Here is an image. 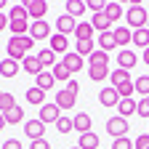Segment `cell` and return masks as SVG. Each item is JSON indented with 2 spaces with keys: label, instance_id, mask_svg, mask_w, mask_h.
<instances>
[{
  "label": "cell",
  "instance_id": "1",
  "mask_svg": "<svg viewBox=\"0 0 149 149\" xmlns=\"http://www.w3.org/2000/svg\"><path fill=\"white\" fill-rule=\"evenodd\" d=\"M29 13H27V8L19 3V6H13L11 11H8V29L13 32V37H22V35H27L29 32Z\"/></svg>",
  "mask_w": 149,
  "mask_h": 149
},
{
  "label": "cell",
  "instance_id": "2",
  "mask_svg": "<svg viewBox=\"0 0 149 149\" xmlns=\"http://www.w3.org/2000/svg\"><path fill=\"white\" fill-rule=\"evenodd\" d=\"M32 45H35V40H32L29 35H22V37H11V40L6 43V56L22 64V61L27 59V56H29V48H32Z\"/></svg>",
  "mask_w": 149,
  "mask_h": 149
},
{
  "label": "cell",
  "instance_id": "3",
  "mask_svg": "<svg viewBox=\"0 0 149 149\" xmlns=\"http://www.w3.org/2000/svg\"><path fill=\"white\" fill-rule=\"evenodd\" d=\"M125 22H128V29H144L146 27V22H149V13H146V8L141 6V3H133L128 11H125Z\"/></svg>",
  "mask_w": 149,
  "mask_h": 149
},
{
  "label": "cell",
  "instance_id": "4",
  "mask_svg": "<svg viewBox=\"0 0 149 149\" xmlns=\"http://www.w3.org/2000/svg\"><path fill=\"white\" fill-rule=\"evenodd\" d=\"M128 128H130V125H128V120H125V117H120V115L107 120V133H109L112 139H123V136H128Z\"/></svg>",
  "mask_w": 149,
  "mask_h": 149
},
{
  "label": "cell",
  "instance_id": "5",
  "mask_svg": "<svg viewBox=\"0 0 149 149\" xmlns=\"http://www.w3.org/2000/svg\"><path fill=\"white\" fill-rule=\"evenodd\" d=\"M22 6L27 8L29 19H35V22H43L45 13H48V3H45V0H24Z\"/></svg>",
  "mask_w": 149,
  "mask_h": 149
},
{
  "label": "cell",
  "instance_id": "6",
  "mask_svg": "<svg viewBox=\"0 0 149 149\" xmlns=\"http://www.w3.org/2000/svg\"><path fill=\"white\" fill-rule=\"evenodd\" d=\"M77 19H72L69 13H64V16H59V19H56V32H59V35H74V29H77Z\"/></svg>",
  "mask_w": 149,
  "mask_h": 149
},
{
  "label": "cell",
  "instance_id": "7",
  "mask_svg": "<svg viewBox=\"0 0 149 149\" xmlns=\"http://www.w3.org/2000/svg\"><path fill=\"white\" fill-rule=\"evenodd\" d=\"M24 133H27V139H29V141H37V139H43V136H45V123H43L40 117L29 120V123L24 125Z\"/></svg>",
  "mask_w": 149,
  "mask_h": 149
},
{
  "label": "cell",
  "instance_id": "8",
  "mask_svg": "<svg viewBox=\"0 0 149 149\" xmlns=\"http://www.w3.org/2000/svg\"><path fill=\"white\" fill-rule=\"evenodd\" d=\"M59 117H61V109L59 107H56V104H43L40 107V120L45 123V125H56V123H59Z\"/></svg>",
  "mask_w": 149,
  "mask_h": 149
},
{
  "label": "cell",
  "instance_id": "9",
  "mask_svg": "<svg viewBox=\"0 0 149 149\" xmlns=\"http://www.w3.org/2000/svg\"><path fill=\"white\" fill-rule=\"evenodd\" d=\"M29 37H32V40H48V37H51V27H48L45 19H43V22H32Z\"/></svg>",
  "mask_w": 149,
  "mask_h": 149
},
{
  "label": "cell",
  "instance_id": "10",
  "mask_svg": "<svg viewBox=\"0 0 149 149\" xmlns=\"http://www.w3.org/2000/svg\"><path fill=\"white\" fill-rule=\"evenodd\" d=\"M136 53L133 51H130V48H125V51H120L117 53V69H125V72H130V69H133L136 67Z\"/></svg>",
  "mask_w": 149,
  "mask_h": 149
},
{
  "label": "cell",
  "instance_id": "11",
  "mask_svg": "<svg viewBox=\"0 0 149 149\" xmlns=\"http://www.w3.org/2000/svg\"><path fill=\"white\" fill-rule=\"evenodd\" d=\"M72 125H74V130L83 136V133H91V128H93V120H91V115H85V112H77V115L72 117Z\"/></svg>",
  "mask_w": 149,
  "mask_h": 149
},
{
  "label": "cell",
  "instance_id": "12",
  "mask_svg": "<svg viewBox=\"0 0 149 149\" xmlns=\"http://www.w3.org/2000/svg\"><path fill=\"white\" fill-rule=\"evenodd\" d=\"M99 101H101V107H117L120 104V96H117V91L115 88H101L99 91Z\"/></svg>",
  "mask_w": 149,
  "mask_h": 149
},
{
  "label": "cell",
  "instance_id": "13",
  "mask_svg": "<svg viewBox=\"0 0 149 149\" xmlns=\"http://www.w3.org/2000/svg\"><path fill=\"white\" fill-rule=\"evenodd\" d=\"M74 101H77V96H74V93H69L67 88H64V91H59V93H56V99H53V104L59 107V109H72V107H74Z\"/></svg>",
  "mask_w": 149,
  "mask_h": 149
},
{
  "label": "cell",
  "instance_id": "14",
  "mask_svg": "<svg viewBox=\"0 0 149 149\" xmlns=\"http://www.w3.org/2000/svg\"><path fill=\"white\" fill-rule=\"evenodd\" d=\"M22 69H24L27 74H32V77H37V74H43V72H45L37 56H27V59L22 61Z\"/></svg>",
  "mask_w": 149,
  "mask_h": 149
},
{
  "label": "cell",
  "instance_id": "15",
  "mask_svg": "<svg viewBox=\"0 0 149 149\" xmlns=\"http://www.w3.org/2000/svg\"><path fill=\"white\" fill-rule=\"evenodd\" d=\"M56 56H59V53H69V40H67V37L64 35H59V32H56V35H51V45H48Z\"/></svg>",
  "mask_w": 149,
  "mask_h": 149
},
{
  "label": "cell",
  "instance_id": "16",
  "mask_svg": "<svg viewBox=\"0 0 149 149\" xmlns=\"http://www.w3.org/2000/svg\"><path fill=\"white\" fill-rule=\"evenodd\" d=\"M112 74V69L107 67V64H93V67H88V77L93 80V83H101V80H107Z\"/></svg>",
  "mask_w": 149,
  "mask_h": 149
},
{
  "label": "cell",
  "instance_id": "17",
  "mask_svg": "<svg viewBox=\"0 0 149 149\" xmlns=\"http://www.w3.org/2000/svg\"><path fill=\"white\" fill-rule=\"evenodd\" d=\"M67 67H69V72L74 74V72H80L83 67H85V61H83V56L80 53H74V51H69V53H64V59H61Z\"/></svg>",
  "mask_w": 149,
  "mask_h": 149
},
{
  "label": "cell",
  "instance_id": "18",
  "mask_svg": "<svg viewBox=\"0 0 149 149\" xmlns=\"http://www.w3.org/2000/svg\"><path fill=\"white\" fill-rule=\"evenodd\" d=\"M115 43L125 51L128 43H133V29H128V27H115Z\"/></svg>",
  "mask_w": 149,
  "mask_h": 149
},
{
  "label": "cell",
  "instance_id": "19",
  "mask_svg": "<svg viewBox=\"0 0 149 149\" xmlns=\"http://www.w3.org/2000/svg\"><path fill=\"white\" fill-rule=\"evenodd\" d=\"M91 24H93V29L101 35V32H109V29H112V19H109L107 13H93Z\"/></svg>",
  "mask_w": 149,
  "mask_h": 149
},
{
  "label": "cell",
  "instance_id": "20",
  "mask_svg": "<svg viewBox=\"0 0 149 149\" xmlns=\"http://www.w3.org/2000/svg\"><path fill=\"white\" fill-rule=\"evenodd\" d=\"M19 69H22V64L8 59V56H6V61H0V74H3V77H16Z\"/></svg>",
  "mask_w": 149,
  "mask_h": 149
},
{
  "label": "cell",
  "instance_id": "21",
  "mask_svg": "<svg viewBox=\"0 0 149 149\" xmlns=\"http://www.w3.org/2000/svg\"><path fill=\"white\" fill-rule=\"evenodd\" d=\"M37 59H40V64H43V69L48 72V69H53L56 64H59V59H56V53L51 51V48H43L40 53H37Z\"/></svg>",
  "mask_w": 149,
  "mask_h": 149
},
{
  "label": "cell",
  "instance_id": "22",
  "mask_svg": "<svg viewBox=\"0 0 149 149\" xmlns=\"http://www.w3.org/2000/svg\"><path fill=\"white\" fill-rule=\"evenodd\" d=\"M109 80H112V88H120V85H125V83H133L130 80V72H125V69H112V74H109Z\"/></svg>",
  "mask_w": 149,
  "mask_h": 149
},
{
  "label": "cell",
  "instance_id": "23",
  "mask_svg": "<svg viewBox=\"0 0 149 149\" xmlns=\"http://www.w3.org/2000/svg\"><path fill=\"white\" fill-rule=\"evenodd\" d=\"M85 11H88V3H83V0H67V13L72 19H80Z\"/></svg>",
  "mask_w": 149,
  "mask_h": 149
},
{
  "label": "cell",
  "instance_id": "24",
  "mask_svg": "<svg viewBox=\"0 0 149 149\" xmlns=\"http://www.w3.org/2000/svg\"><path fill=\"white\" fill-rule=\"evenodd\" d=\"M115 45H117V43H115V29H109V32H101V35H99V51L109 53Z\"/></svg>",
  "mask_w": 149,
  "mask_h": 149
},
{
  "label": "cell",
  "instance_id": "25",
  "mask_svg": "<svg viewBox=\"0 0 149 149\" xmlns=\"http://www.w3.org/2000/svg\"><path fill=\"white\" fill-rule=\"evenodd\" d=\"M93 32H96V29H93L91 22H80L77 29H74V37H77V43L80 40H93Z\"/></svg>",
  "mask_w": 149,
  "mask_h": 149
},
{
  "label": "cell",
  "instance_id": "26",
  "mask_svg": "<svg viewBox=\"0 0 149 149\" xmlns=\"http://www.w3.org/2000/svg\"><path fill=\"white\" fill-rule=\"evenodd\" d=\"M3 115H6V123H8V125H16V123H22V120H24V109L19 107V104H13L11 109L3 112Z\"/></svg>",
  "mask_w": 149,
  "mask_h": 149
},
{
  "label": "cell",
  "instance_id": "27",
  "mask_svg": "<svg viewBox=\"0 0 149 149\" xmlns=\"http://www.w3.org/2000/svg\"><path fill=\"white\" fill-rule=\"evenodd\" d=\"M136 107H139V104H136L133 99H120L117 112H120V117H125V120H128L130 115H136Z\"/></svg>",
  "mask_w": 149,
  "mask_h": 149
},
{
  "label": "cell",
  "instance_id": "28",
  "mask_svg": "<svg viewBox=\"0 0 149 149\" xmlns=\"http://www.w3.org/2000/svg\"><path fill=\"white\" fill-rule=\"evenodd\" d=\"M77 146L80 149H99V136L93 133V130H91V133H83L77 139Z\"/></svg>",
  "mask_w": 149,
  "mask_h": 149
},
{
  "label": "cell",
  "instance_id": "29",
  "mask_svg": "<svg viewBox=\"0 0 149 149\" xmlns=\"http://www.w3.org/2000/svg\"><path fill=\"white\" fill-rule=\"evenodd\" d=\"M27 101H29V104H37V107H43V104H45V91H40L37 85L27 88Z\"/></svg>",
  "mask_w": 149,
  "mask_h": 149
},
{
  "label": "cell",
  "instance_id": "30",
  "mask_svg": "<svg viewBox=\"0 0 149 149\" xmlns=\"http://www.w3.org/2000/svg\"><path fill=\"white\" fill-rule=\"evenodd\" d=\"M53 83H56L53 72H43V74H37V77H35V85L40 88V91H51V88H53Z\"/></svg>",
  "mask_w": 149,
  "mask_h": 149
},
{
  "label": "cell",
  "instance_id": "31",
  "mask_svg": "<svg viewBox=\"0 0 149 149\" xmlns=\"http://www.w3.org/2000/svg\"><path fill=\"white\" fill-rule=\"evenodd\" d=\"M51 72H53V77H56V80H61V83H69V80H72V72H69V67H67L64 61H59Z\"/></svg>",
  "mask_w": 149,
  "mask_h": 149
},
{
  "label": "cell",
  "instance_id": "32",
  "mask_svg": "<svg viewBox=\"0 0 149 149\" xmlns=\"http://www.w3.org/2000/svg\"><path fill=\"white\" fill-rule=\"evenodd\" d=\"M133 43H136V48H149V29L144 27V29H136L133 32Z\"/></svg>",
  "mask_w": 149,
  "mask_h": 149
},
{
  "label": "cell",
  "instance_id": "33",
  "mask_svg": "<svg viewBox=\"0 0 149 149\" xmlns=\"http://www.w3.org/2000/svg\"><path fill=\"white\" fill-rule=\"evenodd\" d=\"M104 13L112 19V24H115L117 19H125V16H123V6H120V3H115V0H112V3H107V11H104Z\"/></svg>",
  "mask_w": 149,
  "mask_h": 149
},
{
  "label": "cell",
  "instance_id": "34",
  "mask_svg": "<svg viewBox=\"0 0 149 149\" xmlns=\"http://www.w3.org/2000/svg\"><path fill=\"white\" fill-rule=\"evenodd\" d=\"M93 64H107V67H109V56H107L104 51H99V48H96V51L88 56V67H93Z\"/></svg>",
  "mask_w": 149,
  "mask_h": 149
},
{
  "label": "cell",
  "instance_id": "35",
  "mask_svg": "<svg viewBox=\"0 0 149 149\" xmlns=\"http://www.w3.org/2000/svg\"><path fill=\"white\" fill-rule=\"evenodd\" d=\"M136 93H141V99L149 96V74H141V77L136 80Z\"/></svg>",
  "mask_w": 149,
  "mask_h": 149
},
{
  "label": "cell",
  "instance_id": "36",
  "mask_svg": "<svg viewBox=\"0 0 149 149\" xmlns=\"http://www.w3.org/2000/svg\"><path fill=\"white\" fill-rule=\"evenodd\" d=\"M117 91V96L120 99H133V93H136V83H125V85H120V88H115Z\"/></svg>",
  "mask_w": 149,
  "mask_h": 149
},
{
  "label": "cell",
  "instance_id": "37",
  "mask_svg": "<svg viewBox=\"0 0 149 149\" xmlns=\"http://www.w3.org/2000/svg\"><path fill=\"white\" fill-rule=\"evenodd\" d=\"M93 51H96V48H93V40H80L77 48H74V53H80V56H91Z\"/></svg>",
  "mask_w": 149,
  "mask_h": 149
},
{
  "label": "cell",
  "instance_id": "38",
  "mask_svg": "<svg viewBox=\"0 0 149 149\" xmlns=\"http://www.w3.org/2000/svg\"><path fill=\"white\" fill-rule=\"evenodd\" d=\"M56 130L59 133H69V130H74V125H72V117H59V123H56Z\"/></svg>",
  "mask_w": 149,
  "mask_h": 149
},
{
  "label": "cell",
  "instance_id": "39",
  "mask_svg": "<svg viewBox=\"0 0 149 149\" xmlns=\"http://www.w3.org/2000/svg\"><path fill=\"white\" fill-rule=\"evenodd\" d=\"M88 11H93V13H104V11H107V3H104V0H88Z\"/></svg>",
  "mask_w": 149,
  "mask_h": 149
},
{
  "label": "cell",
  "instance_id": "40",
  "mask_svg": "<svg viewBox=\"0 0 149 149\" xmlns=\"http://www.w3.org/2000/svg\"><path fill=\"white\" fill-rule=\"evenodd\" d=\"M136 115H139V117H144V120H149V101H146V99H141V101H139Z\"/></svg>",
  "mask_w": 149,
  "mask_h": 149
},
{
  "label": "cell",
  "instance_id": "41",
  "mask_svg": "<svg viewBox=\"0 0 149 149\" xmlns=\"http://www.w3.org/2000/svg\"><path fill=\"white\" fill-rule=\"evenodd\" d=\"M112 149H133V141H130L128 136H123V139H115Z\"/></svg>",
  "mask_w": 149,
  "mask_h": 149
},
{
  "label": "cell",
  "instance_id": "42",
  "mask_svg": "<svg viewBox=\"0 0 149 149\" xmlns=\"http://www.w3.org/2000/svg\"><path fill=\"white\" fill-rule=\"evenodd\" d=\"M16 104V99L11 96V93H3V99H0V112H6V109H11Z\"/></svg>",
  "mask_w": 149,
  "mask_h": 149
},
{
  "label": "cell",
  "instance_id": "43",
  "mask_svg": "<svg viewBox=\"0 0 149 149\" xmlns=\"http://www.w3.org/2000/svg\"><path fill=\"white\" fill-rule=\"evenodd\" d=\"M133 149H149V133H144V136H136V141H133Z\"/></svg>",
  "mask_w": 149,
  "mask_h": 149
},
{
  "label": "cell",
  "instance_id": "44",
  "mask_svg": "<svg viewBox=\"0 0 149 149\" xmlns=\"http://www.w3.org/2000/svg\"><path fill=\"white\" fill-rule=\"evenodd\" d=\"M29 149H51V144L45 139H37V141H29Z\"/></svg>",
  "mask_w": 149,
  "mask_h": 149
},
{
  "label": "cell",
  "instance_id": "45",
  "mask_svg": "<svg viewBox=\"0 0 149 149\" xmlns=\"http://www.w3.org/2000/svg\"><path fill=\"white\" fill-rule=\"evenodd\" d=\"M0 149H22V141H19V139H8Z\"/></svg>",
  "mask_w": 149,
  "mask_h": 149
},
{
  "label": "cell",
  "instance_id": "46",
  "mask_svg": "<svg viewBox=\"0 0 149 149\" xmlns=\"http://www.w3.org/2000/svg\"><path fill=\"white\" fill-rule=\"evenodd\" d=\"M67 91L77 96V91H80V83H77V80H69V83H67Z\"/></svg>",
  "mask_w": 149,
  "mask_h": 149
},
{
  "label": "cell",
  "instance_id": "47",
  "mask_svg": "<svg viewBox=\"0 0 149 149\" xmlns=\"http://www.w3.org/2000/svg\"><path fill=\"white\" fill-rule=\"evenodd\" d=\"M8 27V16H3V13H0V32H3Z\"/></svg>",
  "mask_w": 149,
  "mask_h": 149
},
{
  "label": "cell",
  "instance_id": "48",
  "mask_svg": "<svg viewBox=\"0 0 149 149\" xmlns=\"http://www.w3.org/2000/svg\"><path fill=\"white\" fill-rule=\"evenodd\" d=\"M6 125H8V123H6V115H3V112H0V130H3Z\"/></svg>",
  "mask_w": 149,
  "mask_h": 149
},
{
  "label": "cell",
  "instance_id": "49",
  "mask_svg": "<svg viewBox=\"0 0 149 149\" xmlns=\"http://www.w3.org/2000/svg\"><path fill=\"white\" fill-rule=\"evenodd\" d=\"M144 64H146V67H149V48H146V51H144Z\"/></svg>",
  "mask_w": 149,
  "mask_h": 149
},
{
  "label": "cell",
  "instance_id": "50",
  "mask_svg": "<svg viewBox=\"0 0 149 149\" xmlns=\"http://www.w3.org/2000/svg\"><path fill=\"white\" fill-rule=\"evenodd\" d=\"M0 8H6V0H0Z\"/></svg>",
  "mask_w": 149,
  "mask_h": 149
},
{
  "label": "cell",
  "instance_id": "51",
  "mask_svg": "<svg viewBox=\"0 0 149 149\" xmlns=\"http://www.w3.org/2000/svg\"><path fill=\"white\" fill-rule=\"evenodd\" d=\"M69 149H80V146H69Z\"/></svg>",
  "mask_w": 149,
  "mask_h": 149
},
{
  "label": "cell",
  "instance_id": "52",
  "mask_svg": "<svg viewBox=\"0 0 149 149\" xmlns=\"http://www.w3.org/2000/svg\"><path fill=\"white\" fill-rule=\"evenodd\" d=\"M0 99H3V91H0Z\"/></svg>",
  "mask_w": 149,
  "mask_h": 149
},
{
  "label": "cell",
  "instance_id": "53",
  "mask_svg": "<svg viewBox=\"0 0 149 149\" xmlns=\"http://www.w3.org/2000/svg\"><path fill=\"white\" fill-rule=\"evenodd\" d=\"M146 29H149V22H146Z\"/></svg>",
  "mask_w": 149,
  "mask_h": 149
}]
</instances>
